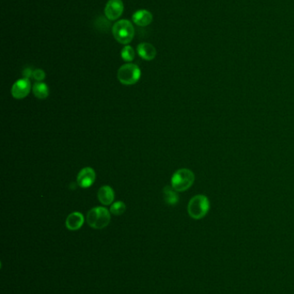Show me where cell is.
Wrapping results in <instances>:
<instances>
[{
    "mask_svg": "<svg viewBox=\"0 0 294 294\" xmlns=\"http://www.w3.org/2000/svg\"><path fill=\"white\" fill-rule=\"evenodd\" d=\"M210 209V201L205 195L199 194L191 199L189 201L188 213L194 220H200L204 218Z\"/></svg>",
    "mask_w": 294,
    "mask_h": 294,
    "instance_id": "6da1fadb",
    "label": "cell"
},
{
    "mask_svg": "<svg viewBox=\"0 0 294 294\" xmlns=\"http://www.w3.org/2000/svg\"><path fill=\"white\" fill-rule=\"evenodd\" d=\"M87 223L93 229H103L109 225L110 214L107 209L102 207H97L91 209L87 213Z\"/></svg>",
    "mask_w": 294,
    "mask_h": 294,
    "instance_id": "7a4b0ae2",
    "label": "cell"
},
{
    "mask_svg": "<svg viewBox=\"0 0 294 294\" xmlns=\"http://www.w3.org/2000/svg\"><path fill=\"white\" fill-rule=\"evenodd\" d=\"M114 37L121 44H129L135 35V30L129 20H120L112 27Z\"/></svg>",
    "mask_w": 294,
    "mask_h": 294,
    "instance_id": "3957f363",
    "label": "cell"
},
{
    "mask_svg": "<svg viewBox=\"0 0 294 294\" xmlns=\"http://www.w3.org/2000/svg\"><path fill=\"white\" fill-rule=\"evenodd\" d=\"M194 174L188 169H181L174 173L171 179V185L177 192L188 190L194 183Z\"/></svg>",
    "mask_w": 294,
    "mask_h": 294,
    "instance_id": "277c9868",
    "label": "cell"
},
{
    "mask_svg": "<svg viewBox=\"0 0 294 294\" xmlns=\"http://www.w3.org/2000/svg\"><path fill=\"white\" fill-rule=\"evenodd\" d=\"M141 78V70L135 64H125L117 71V78L125 86H132Z\"/></svg>",
    "mask_w": 294,
    "mask_h": 294,
    "instance_id": "5b68a950",
    "label": "cell"
},
{
    "mask_svg": "<svg viewBox=\"0 0 294 294\" xmlns=\"http://www.w3.org/2000/svg\"><path fill=\"white\" fill-rule=\"evenodd\" d=\"M124 11V3L122 0H109L105 8L106 17L114 21L120 17Z\"/></svg>",
    "mask_w": 294,
    "mask_h": 294,
    "instance_id": "8992f818",
    "label": "cell"
},
{
    "mask_svg": "<svg viewBox=\"0 0 294 294\" xmlns=\"http://www.w3.org/2000/svg\"><path fill=\"white\" fill-rule=\"evenodd\" d=\"M30 89H31V85L28 78L19 79L12 86V97L16 99H23L29 95Z\"/></svg>",
    "mask_w": 294,
    "mask_h": 294,
    "instance_id": "52a82bcc",
    "label": "cell"
},
{
    "mask_svg": "<svg viewBox=\"0 0 294 294\" xmlns=\"http://www.w3.org/2000/svg\"><path fill=\"white\" fill-rule=\"evenodd\" d=\"M96 173L94 170L90 167L82 169L77 176V183L80 188L87 189L92 186L95 182Z\"/></svg>",
    "mask_w": 294,
    "mask_h": 294,
    "instance_id": "ba28073f",
    "label": "cell"
},
{
    "mask_svg": "<svg viewBox=\"0 0 294 294\" xmlns=\"http://www.w3.org/2000/svg\"><path fill=\"white\" fill-rule=\"evenodd\" d=\"M132 20L133 22L138 26H147L153 21V16L147 10H140L134 13V15L132 16Z\"/></svg>",
    "mask_w": 294,
    "mask_h": 294,
    "instance_id": "9c48e42d",
    "label": "cell"
},
{
    "mask_svg": "<svg viewBox=\"0 0 294 294\" xmlns=\"http://www.w3.org/2000/svg\"><path fill=\"white\" fill-rule=\"evenodd\" d=\"M84 216L79 212H72L66 220V226L70 231H77L83 225Z\"/></svg>",
    "mask_w": 294,
    "mask_h": 294,
    "instance_id": "30bf717a",
    "label": "cell"
},
{
    "mask_svg": "<svg viewBox=\"0 0 294 294\" xmlns=\"http://www.w3.org/2000/svg\"><path fill=\"white\" fill-rule=\"evenodd\" d=\"M137 52L142 59L145 60H154L156 56V49L149 43H141L137 46Z\"/></svg>",
    "mask_w": 294,
    "mask_h": 294,
    "instance_id": "8fae6325",
    "label": "cell"
},
{
    "mask_svg": "<svg viewBox=\"0 0 294 294\" xmlns=\"http://www.w3.org/2000/svg\"><path fill=\"white\" fill-rule=\"evenodd\" d=\"M98 201L102 203L103 205H110L114 201L115 194L114 191L110 186H103L98 190Z\"/></svg>",
    "mask_w": 294,
    "mask_h": 294,
    "instance_id": "7c38bea8",
    "label": "cell"
},
{
    "mask_svg": "<svg viewBox=\"0 0 294 294\" xmlns=\"http://www.w3.org/2000/svg\"><path fill=\"white\" fill-rule=\"evenodd\" d=\"M177 191L173 187L166 186L163 189V198L166 204L170 206L176 205L179 201Z\"/></svg>",
    "mask_w": 294,
    "mask_h": 294,
    "instance_id": "4fadbf2b",
    "label": "cell"
},
{
    "mask_svg": "<svg viewBox=\"0 0 294 294\" xmlns=\"http://www.w3.org/2000/svg\"><path fill=\"white\" fill-rule=\"evenodd\" d=\"M32 91L35 97H37L38 99H46L49 97V87L45 83H36L32 88Z\"/></svg>",
    "mask_w": 294,
    "mask_h": 294,
    "instance_id": "5bb4252c",
    "label": "cell"
},
{
    "mask_svg": "<svg viewBox=\"0 0 294 294\" xmlns=\"http://www.w3.org/2000/svg\"><path fill=\"white\" fill-rule=\"evenodd\" d=\"M126 210V206L123 201H117V202H114L112 205L110 206V212H111L114 215H122Z\"/></svg>",
    "mask_w": 294,
    "mask_h": 294,
    "instance_id": "9a60e30c",
    "label": "cell"
},
{
    "mask_svg": "<svg viewBox=\"0 0 294 294\" xmlns=\"http://www.w3.org/2000/svg\"><path fill=\"white\" fill-rule=\"evenodd\" d=\"M135 55H136L135 51L130 46H126L124 49H122L121 57L125 61H128V62L132 61L135 59Z\"/></svg>",
    "mask_w": 294,
    "mask_h": 294,
    "instance_id": "2e32d148",
    "label": "cell"
},
{
    "mask_svg": "<svg viewBox=\"0 0 294 294\" xmlns=\"http://www.w3.org/2000/svg\"><path fill=\"white\" fill-rule=\"evenodd\" d=\"M46 74L44 71H42L41 69H37L33 72V77L32 78L36 79L38 82H42V80H44Z\"/></svg>",
    "mask_w": 294,
    "mask_h": 294,
    "instance_id": "e0dca14e",
    "label": "cell"
},
{
    "mask_svg": "<svg viewBox=\"0 0 294 294\" xmlns=\"http://www.w3.org/2000/svg\"><path fill=\"white\" fill-rule=\"evenodd\" d=\"M33 72L34 71H32V69L30 68V67H28V68H25L23 71V75L24 78H31V77H33Z\"/></svg>",
    "mask_w": 294,
    "mask_h": 294,
    "instance_id": "ac0fdd59",
    "label": "cell"
}]
</instances>
